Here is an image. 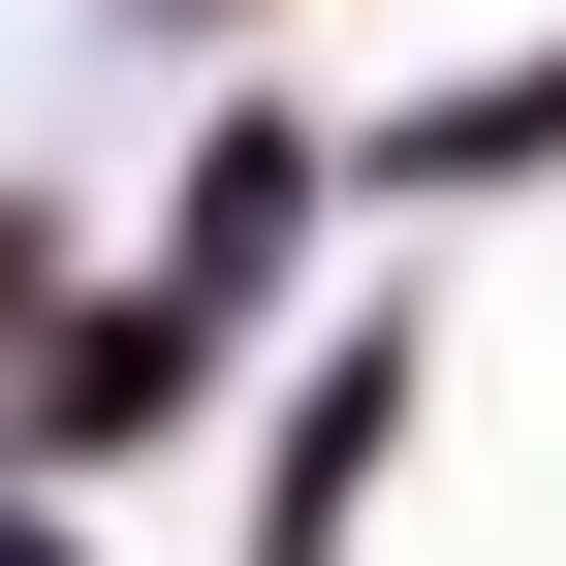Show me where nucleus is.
<instances>
[{
	"label": "nucleus",
	"instance_id": "f257e3e1",
	"mask_svg": "<svg viewBox=\"0 0 566 566\" xmlns=\"http://www.w3.org/2000/svg\"><path fill=\"white\" fill-rule=\"evenodd\" d=\"M189 346H221L189 283H126V315H63V346H32V472H126V441L189 409Z\"/></svg>",
	"mask_w": 566,
	"mask_h": 566
},
{
	"label": "nucleus",
	"instance_id": "f03ea898",
	"mask_svg": "<svg viewBox=\"0 0 566 566\" xmlns=\"http://www.w3.org/2000/svg\"><path fill=\"white\" fill-rule=\"evenodd\" d=\"M472 158H566V63H504V95H441V126H378V189H472Z\"/></svg>",
	"mask_w": 566,
	"mask_h": 566
},
{
	"label": "nucleus",
	"instance_id": "7ed1b4c3",
	"mask_svg": "<svg viewBox=\"0 0 566 566\" xmlns=\"http://www.w3.org/2000/svg\"><path fill=\"white\" fill-rule=\"evenodd\" d=\"M0 315H32V189H0Z\"/></svg>",
	"mask_w": 566,
	"mask_h": 566
},
{
	"label": "nucleus",
	"instance_id": "20e7f679",
	"mask_svg": "<svg viewBox=\"0 0 566 566\" xmlns=\"http://www.w3.org/2000/svg\"><path fill=\"white\" fill-rule=\"evenodd\" d=\"M0 566H63V535H32V504H0Z\"/></svg>",
	"mask_w": 566,
	"mask_h": 566
}]
</instances>
